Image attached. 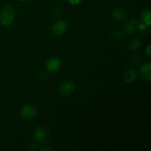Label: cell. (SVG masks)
Instances as JSON below:
<instances>
[{
	"label": "cell",
	"instance_id": "3957f363",
	"mask_svg": "<svg viewBox=\"0 0 151 151\" xmlns=\"http://www.w3.org/2000/svg\"><path fill=\"white\" fill-rule=\"evenodd\" d=\"M38 114V109L32 105H25L21 109L20 115L24 119L31 120L34 119Z\"/></svg>",
	"mask_w": 151,
	"mask_h": 151
},
{
	"label": "cell",
	"instance_id": "9a60e30c",
	"mask_svg": "<svg viewBox=\"0 0 151 151\" xmlns=\"http://www.w3.org/2000/svg\"><path fill=\"white\" fill-rule=\"evenodd\" d=\"M40 150H52V149L51 147H41Z\"/></svg>",
	"mask_w": 151,
	"mask_h": 151
},
{
	"label": "cell",
	"instance_id": "ba28073f",
	"mask_svg": "<svg viewBox=\"0 0 151 151\" xmlns=\"http://www.w3.org/2000/svg\"><path fill=\"white\" fill-rule=\"evenodd\" d=\"M139 75L146 81H150L151 78L150 63H145L141 65L139 68Z\"/></svg>",
	"mask_w": 151,
	"mask_h": 151
},
{
	"label": "cell",
	"instance_id": "2e32d148",
	"mask_svg": "<svg viewBox=\"0 0 151 151\" xmlns=\"http://www.w3.org/2000/svg\"><path fill=\"white\" fill-rule=\"evenodd\" d=\"M18 1H21V2H25V1H29V0H18Z\"/></svg>",
	"mask_w": 151,
	"mask_h": 151
},
{
	"label": "cell",
	"instance_id": "8992f818",
	"mask_svg": "<svg viewBox=\"0 0 151 151\" xmlns=\"http://www.w3.org/2000/svg\"><path fill=\"white\" fill-rule=\"evenodd\" d=\"M67 30V24L62 19L55 22L52 25L53 33L57 36L63 35Z\"/></svg>",
	"mask_w": 151,
	"mask_h": 151
},
{
	"label": "cell",
	"instance_id": "4fadbf2b",
	"mask_svg": "<svg viewBox=\"0 0 151 151\" xmlns=\"http://www.w3.org/2000/svg\"><path fill=\"white\" fill-rule=\"evenodd\" d=\"M68 2L72 5H77L82 1V0H67Z\"/></svg>",
	"mask_w": 151,
	"mask_h": 151
},
{
	"label": "cell",
	"instance_id": "6da1fadb",
	"mask_svg": "<svg viewBox=\"0 0 151 151\" xmlns=\"http://www.w3.org/2000/svg\"><path fill=\"white\" fill-rule=\"evenodd\" d=\"M15 19V10L11 5H6L0 13V23L4 27L11 25Z\"/></svg>",
	"mask_w": 151,
	"mask_h": 151
},
{
	"label": "cell",
	"instance_id": "7a4b0ae2",
	"mask_svg": "<svg viewBox=\"0 0 151 151\" xmlns=\"http://www.w3.org/2000/svg\"><path fill=\"white\" fill-rule=\"evenodd\" d=\"M50 134L48 130L43 126H38L35 129L33 133V138L38 144L44 145L49 141Z\"/></svg>",
	"mask_w": 151,
	"mask_h": 151
},
{
	"label": "cell",
	"instance_id": "277c9868",
	"mask_svg": "<svg viewBox=\"0 0 151 151\" xmlns=\"http://www.w3.org/2000/svg\"><path fill=\"white\" fill-rule=\"evenodd\" d=\"M75 83L72 81H65L60 84L58 88V93L60 95L67 97L71 95L75 91Z\"/></svg>",
	"mask_w": 151,
	"mask_h": 151
},
{
	"label": "cell",
	"instance_id": "52a82bcc",
	"mask_svg": "<svg viewBox=\"0 0 151 151\" xmlns=\"http://www.w3.org/2000/svg\"><path fill=\"white\" fill-rule=\"evenodd\" d=\"M139 25V21L136 19H132L125 23V26H124V30L128 34L131 35L138 29Z\"/></svg>",
	"mask_w": 151,
	"mask_h": 151
},
{
	"label": "cell",
	"instance_id": "8fae6325",
	"mask_svg": "<svg viewBox=\"0 0 151 151\" xmlns=\"http://www.w3.org/2000/svg\"><path fill=\"white\" fill-rule=\"evenodd\" d=\"M141 22L145 24L147 27H150L151 24V13L149 9H145L141 13Z\"/></svg>",
	"mask_w": 151,
	"mask_h": 151
},
{
	"label": "cell",
	"instance_id": "7c38bea8",
	"mask_svg": "<svg viewBox=\"0 0 151 151\" xmlns=\"http://www.w3.org/2000/svg\"><path fill=\"white\" fill-rule=\"evenodd\" d=\"M142 45V41L140 38H135L129 42V47L132 50H137L140 48Z\"/></svg>",
	"mask_w": 151,
	"mask_h": 151
},
{
	"label": "cell",
	"instance_id": "5b68a950",
	"mask_svg": "<svg viewBox=\"0 0 151 151\" xmlns=\"http://www.w3.org/2000/svg\"><path fill=\"white\" fill-rule=\"evenodd\" d=\"M61 66L62 63L60 60L57 57H55V56L48 58V60H47V63H46V67L50 73L54 74L59 72L61 69Z\"/></svg>",
	"mask_w": 151,
	"mask_h": 151
},
{
	"label": "cell",
	"instance_id": "9c48e42d",
	"mask_svg": "<svg viewBox=\"0 0 151 151\" xmlns=\"http://www.w3.org/2000/svg\"><path fill=\"white\" fill-rule=\"evenodd\" d=\"M137 76H138V74H137V71L134 69L130 68V69H128L124 72L123 78L125 83H131L134 82L137 80Z\"/></svg>",
	"mask_w": 151,
	"mask_h": 151
},
{
	"label": "cell",
	"instance_id": "5bb4252c",
	"mask_svg": "<svg viewBox=\"0 0 151 151\" xmlns=\"http://www.w3.org/2000/svg\"><path fill=\"white\" fill-rule=\"evenodd\" d=\"M145 54L147 55L148 57H150L151 56V46L150 45H148L147 47V48H146Z\"/></svg>",
	"mask_w": 151,
	"mask_h": 151
},
{
	"label": "cell",
	"instance_id": "30bf717a",
	"mask_svg": "<svg viewBox=\"0 0 151 151\" xmlns=\"http://www.w3.org/2000/svg\"><path fill=\"white\" fill-rule=\"evenodd\" d=\"M111 16L114 20L120 21L125 19L127 16V11L123 7H116L114 9L111 13Z\"/></svg>",
	"mask_w": 151,
	"mask_h": 151
}]
</instances>
